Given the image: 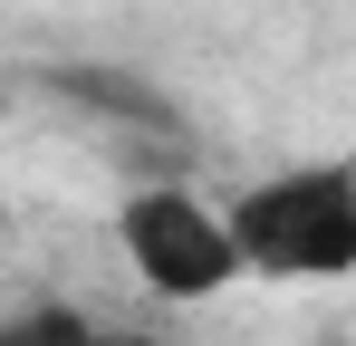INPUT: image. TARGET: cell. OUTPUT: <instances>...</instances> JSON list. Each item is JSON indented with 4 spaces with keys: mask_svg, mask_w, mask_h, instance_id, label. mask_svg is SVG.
<instances>
[{
    "mask_svg": "<svg viewBox=\"0 0 356 346\" xmlns=\"http://www.w3.org/2000/svg\"><path fill=\"white\" fill-rule=\"evenodd\" d=\"M0 346H77V327H58V318H29V327H0Z\"/></svg>",
    "mask_w": 356,
    "mask_h": 346,
    "instance_id": "cell-3",
    "label": "cell"
},
{
    "mask_svg": "<svg viewBox=\"0 0 356 346\" xmlns=\"http://www.w3.org/2000/svg\"><path fill=\"white\" fill-rule=\"evenodd\" d=\"M222 212H232L250 279H289V288L356 279V154H308V164L250 173Z\"/></svg>",
    "mask_w": 356,
    "mask_h": 346,
    "instance_id": "cell-1",
    "label": "cell"
},
{
    "mask_svg": "<svg viewBox=\"0 0 356 346\" xmlns=\"http://www.w3.org/2000/svg\"><path fill=\"white\" fill-rule=\"evenodd\" d=\"M116 250H125V270L154 298H174V308H202V298L250 279L241 240H232V212L202 202L193 183H135L116 202Z\"/></svg>",
    "mask_w": 356,
    "mask_h": 346,
    "instance_id": "cell-2",
    "label": "cell"
}]
</instances>
